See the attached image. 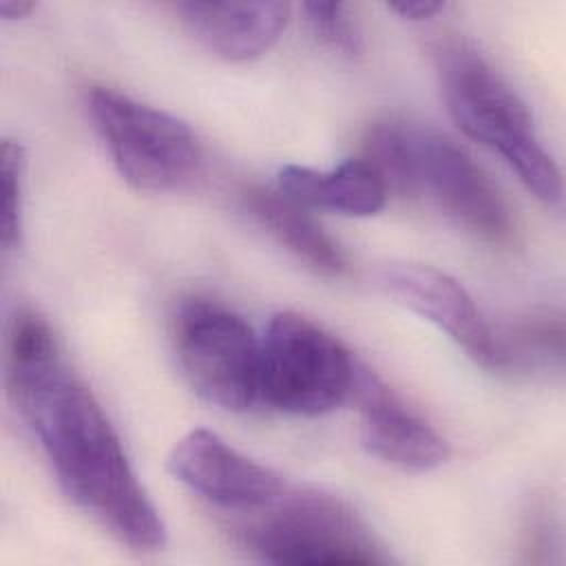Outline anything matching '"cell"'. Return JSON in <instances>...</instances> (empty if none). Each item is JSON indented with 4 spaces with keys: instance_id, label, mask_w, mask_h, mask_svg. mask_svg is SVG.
I'll list each match as a JSON object with an SVG mask.
<instances>
[{
    "instance_id": "obj_7",
    "label": "cell",
    "mask_w": 566,
    "mask_h": 566,
    "mask_svg": "<svg viewBox=\"0 0 566 566\" xmlns=\"http://www.w3.org/2000/svg\"><path fill=\"white\" fill-rule=\"evenodd\" d=\"M175 356L188 385L210 405L245 411L259 400L261 338L230 307L188 298L172 321Z\"/></svg>"
},
{
    "instance_id": "obj_10",
    "label": "cell",
    "mask_w": 566,
    "mask_h": 566,
    "mask_svg": "<svg viewBox=\"0 0 566 566\" xmlns=\"http://www.w3.org/2000/svg\"><path fill=\"white\" fill-rule=\"evenodd\" d=\"M352 396L360 407L363 447L402 471H431L449 458L444 438L416 411L402 405L378 376L358 365Z\"/></svg>"
},
{
    "instance_id": "obj_2",
    "label": "cell",
    "mask_w": 566,
    "mask_h": 566,
    "mask_svg": "<svg viewBox=\"0 0 566 566\" xmlns=\"http://www.w3.org/2000/svg\"><path fill=\"white\" fill-rule=\"evenodd\" d=\"M365 159L387 188L420 197L489 243H509L515 223L482 166L453 139L409 122L385 119L365 135Z\"/></svg>"
},
{
    "instance_id": "obj_3",
    "label": "cell",
    "mask_w": 566,
    "mask_h": 566,
    "mask_svg": "<svg viewBox=\"0 0 566 566\" xmlns=\"http://www.w3.org/2000/svg\"><path fill=\"white\" fill-rule=\"evenodd\" d=\"M433 57L442 99L458 128L497 153L539 201L559 203V168L511 84L464 40H440Z\"/></svg>"
},
{
    "instance_id": "obj_14",
    "label": "cell",
    "mask_w": 566,
    "mask_h": 566,
    "mask_svg": "<svg viewBox=\"0 0 566 566\" xmlns=\"http://www.w3.org/2000/svg\"><path fill=\"white\" fill-rule=\"evenodd\" d=\"M2 203H0V241L2 250H15L22 241V199H24V150L18 142L4 139L0 148Z\"/></svg>"
},
{
    "instance_id": "obj_4",
    "label": "cell",
    "mask_w": 566,
    "mask_h": 566,
    "mask_svg": "<svg viewBox=\"0 0 566 566\" xmlns=\"http://www.w3.org/2000/svg\"><path fill=\"white\" fill-rule=\"evenodd\" d=\"M241 544L274 564H387L363 517L340 497L318 489H283L248 513Z\"/></svg>"
},
{
    "instance_id": "obj_16",
    "label": "cell",
    "mask_w": 566,
    "mask_h": 566,
    "mask_svg": "<svg viewBox=\"0 0 566 566\" xmlns=\"http://www.w3.org/2000/svg\"><path fill=\"white\" fill-rule=\"evenodd\" d=\"M444 4L442 2H431V0H420V2H400V4H391V11H396L398 15L407 18V20H427L433 13L442 11Z\"/></svg>"
},
{
    "instance_id": "obj_13",
    "label": "cell",
    "mask_w": 566,
    "mask_h": 566,
    "mask_svg": "<svg viewBox=\"0 0 566 566\" xmlns=\"http://www.w3.org/2000/svg\"><path fill=\"white\" fill-rule=\"evenodd\" d=\"M243 206L261 228L314 272L329 276L345 272L340 248L323 232L305 206L290 199L279 188H245Z\"/></svg>"
},
{
    "instance_id": "obj_11",
    "label": "cell",
    "mask_w": 566,
    "mask_h": 566,
    "mask_svg": "<svg viewBox=\"0 0 566 566\" xmlns=\"http://www.w3.org/2000/svg\"><path fill=\"white\" fill-rule=\"evenodd\" d=\"M175 9L197 42L234 62L263 55L290 20L287 2H179Z\"/></svg>"
},
{
    "instance_id": "obj_5",
    "label": "cell",
    "mask_w": 566,
    "mask_h": 566,
    "mask_svg": "<svg viewBox=\"0 0 566 566\" xmlns=\"http://www.w3.org/2000/svg\"><path fill=\"white\" fill-rule=\"evenodd\" d=\"M86 106L117 172L133 188L181 190L203 172L201 142L179 117L106 86H93Z\"/></svg>"
},
{
    "instance_id": "obj_6",
    "label": "cell",
    "mask_w": 566,
    "mask_h": 566,
    "mask_svg": "<svg viewBox=\"0 0 566 566\" xmlns=\"http://www.w3.org/2000/svg\"><path fill=\"white\" fill-rule=\"evenodd\" d=\"M358 363L321 325L279 312L261 338L259 398L292 416H323L354 391Z\"/></svg>"
},
{
    "instance_id": "obj_1",
    "label": "cell",
    "mask_w": 566,
    "mask_h": 566,
    "mask_svg": "<svg viewBox=\"0 0 566 566\" xmlns=\"http://www.w3.org/2000/svg\"><path fill=\"white\" fill-rule=\"evenodd\" d=\"M7 387L62 491L119 542L157 551L166 526L93 391L69 369L49 323L20 310L9 329Z\"/></svg>"
},
{
    "instance_id": "obj_8",
    "label": "cell",
    "mask_w": 566,
    "mask_h": 566,
    "mask_svg": "<svg viewBox=\"0 0 566 566\" xmlns=\"http://www.w3.org/2000/svg\"><path fill=\"white\" fill-rule=\"evenodd\" d=\"M378 290L442 329L486 369H509L502 332L480 312L471 294L449 274L418 263H387L374 276Z\"/></svg>"
},
{
    "instance_id": "obj_12",
    "label": "cell",
    "mask_w": 566,
    "mask_h": 566,
    "mask_svg": "<svg viewBox=\"0 0 566 566\" xmlns=\"http://www.w3.org/2000/svg\"><path fill=\"white\" fill-rule=\"evenodd\" d=\"M276 181L279 190L301 206L347 217H371L387 199V186L367 159H347L332 170L285 164Z\"/></svg>"
},
{
    "instance_id": "obj_17",
    "label": "cell",
    "mask_w": 566,
    "mask_h": 566,
    "mask_svg": "<svg viewBox=\"0 0 566 566\" xmlns=\"http://www.w3.org/2000/svg\"><path fill=\"white\" fill-rule=\"evenodd\" d=\"M35 4L33 2H27V0H2L0 2V13L4 18H24L29 11H33Z\"/></svg>"
},
{
    "instance_id": "obj_15",
    "label": "cell",
    "mask_w": 566,
    "mask_h": 566,
    "mask_svg": "<svg viewBox=\"0 0 566 566\" xmlns=\"http://www.w3.org/2000/svg\"><path fill=\"white\" fill-rule=\"evenodd\" d=\"M303 11L314 35L327 46L345 55H356L363 49V38L354 20L347 15L345 4L314 0V2H305Z\"/></svg>"
},
{
    "instance_id": "obj_9",
    "label": "cell",
    "mask_w": 566,
    "mask_h": 566,
    "mask_svg": "<svg viewBox=\"0 0 566 566\" xmlns=\"http://www.w3.org/2000/svg\"><path fill=\"white\" fill-rule=\"evenodd\" d=\"M166 464L175 480L208 502L239 513L261 509L285 489L274 469L239 453L208 429L179 438Z\"/></svg>"
}]
</instances>
